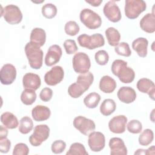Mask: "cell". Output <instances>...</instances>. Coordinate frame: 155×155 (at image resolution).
I'll return each instance as SVG.
<instances>
[{"instance_id": "6", "label": "cell", "mask_w": 155, "mask_h": 155, "mask_svg": "<svg viewBox=\"0 0 155 155\" xmlns=\"http://www.w3.org/2000/svg\"><path fill=\"white\" fill-rule=\"evenodd\" d=\"M73 68L77 73L84 74L89 71L91 67V61L89 56L84 52L76 53L72 59Z\"/></svg>"}, {"instance_id": "32", "label": "cell", "mask_w": 155, "mask_h": 155, "mask_svg": "<svg viewBox=\"0 0 155 155\" xmlns=\"http://www.w3.org/2000/svg\"><path fill=\"white\" fill-rule=\"evenodd\" d=\"M154 139L153 131L149 128L144 130L139 135L138 138L139 143L140 145L147 146L150 145Z\"/></svg>"}, {"instance_id": "2", "label": "cell", "mask_w": 155, "mask_h": 155, "mask_svg": "<svg viewBox=\"0 0 155 155\" xmlns=\"http://www.w3.org/2000/svg\"><path fill=\"white\" fill-rule=\"evenodd\" d=\"M24 51L31 68L36 70L40 69L42 66L44 55L41 47L30 41L26 44Z\"/></svg>"}, {"instance_id": "21", "label": "cell", "mask_w": 155, "mask_h": 155, "mask_svg": "<svg viewBox=\"0 0 155 155\" xmlns=\"http://www.w3.org/2000/svg\"><path fill=\"white\" fill-rule=\"evenodd\" d=\"M148 40L142 37L138 38L132 42V48L141 58H145L148 53Z\"/></svg>"}, {"instance_id": "9", "label": "cell", "mask_w": 155, "mask_h": 155, "mask_svg": "<svg viewBox=\"0 0 155 155\" xmlns=\"http://www.w3.org/2000/svg\"><path fill=\"white\" fill-rule=\"evenodd\" d=\"M73 124L76 129L85 136H88L96 128L95 123L93 120L82 116L76 117L73 120Z\"/></svg>"}, {"instance_id": "10", "label": "cell", "mask_w": 155, "mask_h": 155, "mask_svg": "<svg viewBox=\"0 0 155 155\" xmlns=\"http://www.w3.org/2000/svg\"><path fill=\"white\" fill-rule=\"evenodd\" d=\"M64 71L62 67L56 65L51 68L44 75V81L50 86H54L59 84L64 79Z\"/></svg>"}, {"instance_id": "35", "label": "cell", "mask_w": 155, "mask_h": 155, "mask_svg": "<svg viewBox=\"0 0 155 155\" xmlns=\"http://www.w3.org/2000/svg\"><path fill=\"white\" fill-rule=\"evenodd\" d=\"M42 14L43 16L47 19H51L56 16L58 10L55 5L51 3H47L42 7Z\"/></svg>"}, {"instance_id": "18", "label": "cell", "mask_w": 155, "mask_h": 155, "mask_svg": "<svg viewBox=\"0 0 155 155\" xmlns=\"http://www.w3.org/2000/svg\"><path fill=\"white\" fill-rule=\"evenodd\" d=\"M136 87L139 91L147 93L152 100H154L155 85L151 80L148 78H142L137 81Z\"/></svg>"}, {"instance_id": "47", "label": "cell", "mask_w": 155, "mask_h": 155, "mask_svg": "<svg viewBox=\"0 0 155 155\" xmlns=\"http://www.w3.org/2000/svg\"><path fill=\"white\" fill-rule=\"evenodd\" d=\"M134 154H147V150L138 149L136 151H135Z\"/></svg>"}, {"instance_id": "43", "label": "cell", "mask_w": 155, "mask_h": 155, "mask_svg": "<svg viewBox=\"0 0 155 155\" xmlns=\"http://www.w3.org/2000/svg\"><path fill=\"white\" fill-rule=\"evenodd\" d=\"M52 96L53 90L48 87L44 88L39 93V97L44 102H48L51 100Z\"/></svg>"}, {"instance_id": "36", "label": "cell", "mask_w": 155, "mask_h": 155, "mask_svg": "<svg viewBox=\"0 0 155 155\" xmlns=\"http://www.w3.org/2000/svg\"><path fill=\"white\" fill-rule=\"evenodd\" d=\"M115 52L120 56L129 57L131 54V50L128 43L122 42L119 43L114 48Z\"/></svg>"}, {"instance_id": "29", "label": "cell", "mask_w": 155, "mask_h": 155, "mask_svg": "<svg viewBox=\"0 0 155 155\" xmlns=\"http://www.w3.org/2000/svg\"><path fill=\"white\" fill-rule=\"evenodd\" d=\"M36 97L37 95L35 90L25 88L21 93V101L24 105H31L35 102Z\"/></svg>"}, {"instance_id": "19", "label": "cell", "mask_w": 155, "mask_h": 155, "mask_svg": "<svg viewBox=\"0 0 155 155\" xmlns=\"http://www.w3.org/2000/svg\"><path fill=\"white\" fill-rule=\"evenodd\" d=\"M117 96L119 101L125 104L133 102L136 99L135 90L130 87H122L117 91Z\"/></svg>"}, {"instance_id": "30", "label": "cell", "mask_w": 155, "mask_h": 155, "mask_svg": "<svg viewBox=\"0 0 155 155\" xmlns=\"http://www.w3.org/2000/svg\"><path fill=\"white\" fill-rule=\"evenodd\" d=\"M100 100L101 96L96 92H93L89 93L85 97L84 103L88 108H95L98 105Z\"/></svg>"}, {"instance_id": "12", "label": "cell", "mask_w": 155, "mask_h": 155, "mask_svg": "<svg viewBox=\"0 0 155 155\" xmlns=\"http://www.w3.org/2000/svg\"><path fill=\"white\" fill-rule=\"evenodd\" d=\"M103 12L105 16L112 22H117L121 19V12L115 1L107 2L103 8Z\"/></svg>"}, {"instance_id": "17", "label": "cell", "mask_w": 155, "mask_h": 155, "mask_svg": "<svg viewBox=\"0 0 155 155\" xmlns=\"http://www.w3.org/2000/svg\"><path fill=\"white\" fill-rule=\"evenodd\" d=\"M111 155H127V148L123 140L119 137H112L109 141Z\"/></svg>"}, {"instance_id": "23", "label": "cell", "mask_w": 155, "mask_h": 155, "mask_svg": "<svg viewBox=\"0 0 155 155\" xmlns=\"http://www.w3.org/2000/svg\"><path fill=\"white\" fill-rule=\"evenodd\" d=\"M117 86L116 81L110 76L105 75L101 78L99 81V89L105 93H113Z\"/></svg>"}, {"instance_id": "14", "label": "cell", "mask_w": 155, "mask_h": 155, "mask_svg": "<svg viewBox=\"0 0 155 155\" xmlns=\"http://www.w3.org/2000/svg\"><path fill=\"white\" fill-rule=\"evenodd\" d=\"M62 54V51L61 47L58 45L54 44L51 45L47 51L45 58V64L48 67H51L57 64Z\"/></svg>"}, {"instance_id": "33", "label": "cell", "mask_w": 155, "mask_h": 155, "mask_svg": "<svg viewBox=\"0 0 155 155\" xmlns=\"http://www.w3.org/2000/svg\"><path fill=\"white\" fill-rule=\"evenodd\" d=\"M87 90L76 82L71 84L68 88V93L72 98H78Z\"/></svg>"}, {"instance_id": "48", "label": "cell", "mask_w": 155, "mask_h": 155, "mask_svg": "<svg viewBox=\"0 0 155 155\" xmlns=\"http://www.w3.org/2000/svg\"><path fill=\"white\" fill-rule=\"evenodd\" d=\"M154 154V146H151L147 150V154Z\"/></svg>"}, {"instance_id": "15", "label": "cell", "mask_w": 155, "mask_h": 155, "mask_svg": "<svg viewBox=\"0 0 155 155\" xmlns=\"http://www.w3.org/2000/svg\"><path fill=\"white\" fill-rule=\"evenodd\" d=\"M127 120V117L124 115H118L114 116L109 121L108 128L113 133H123L125 131Z\"/></svg>"}, {"instance_id": "3", "label": "cell", "mask_w": 155, "mask_h": 155, "mask_svg": "<svg viewBox=\"0 0 155 155\" xmlns=\"http://www.w3.org/2000/svg\"><path fill=\"white\" fill-rule=\"evenodd\" d=\"M78 42L81 47L89 50L101 47L105 44L104 38L100 33H94L91 36L82 34L78 37Z\"/></svg>"}, {"instance_id": "28", "label": "cell", "mask_w": 155, "mask_h": 155, "mask_svg": "<svg viewBox=\"0 0 155 155\" xmlns=\"http://www.w3.org/2000/svg\"><path fill=\"white\" fill-rule=\"evenodd\" d=\"M94 81V76L92 73L88 71L87 73L81 74L76 79V82L82 86L86 90H88L92 85Z\"/></svg>"}, {"instance_id": "44", "label": "cell", "mask_w": 155, "mask_h": 155, "mask_svg": "<svg viewBox=\"0 0 155 155\" xmlns=\"http://www.w3.org/2000/svg\"><path fill=\"white\" fill-rule=\"evenodd\" d=\"M11 147V142L7 137L0 139V151L2 153H7Z\"/></svg>"}, {"instance_id": "27", "label": "cell", "mask_w": 155, "mask_h": 155, "mask_svg": "<svg viewBox=\"0 0 155 155\" xmlns=\"http://www.w3.org/2000/svg\"><path fill=\"white\" fill-rule=\"evenodd\" d=\"M116 104L114 100L106 99L103 101L100 106V112L105 116H108L113 114L116 110Z\"/></svg>"}, {"instance_id": "37", "label": "cell", "mask_w": 155, "mask_h": 155, "mask_svg": "<svg viewBox=\"0 0 155 155\" xmlns=\"http://www.w3.org/2000/svg\"><path fill=\"white\" fill-rule=\"evenodd\" d=\"M80 28L79 25L73 21H70L66 22L64 27V30L67 35L74 36H76L79 31Z\"/></svg>"}, {"instance_id": "42", "label": "cell", "mask_w": 155, "mask_h": 155, "mask_svg": "<svg viewBox=\"0 0 155 155\" xmlns=\"http://www.w3.org/2000/svg\"><path fill=\"white\" fill-rule=\"evenodd\" d=\"M29 153V148L28 146L24 143H17L13 151V155H27Z\"/></svg>"}, {"instance_id": "26", "label": "cell", "mask_w": 155, "mask_h": 155, "mask_svg": "<svg viewBox=\"0 0 155 155\" xmlns=\"http://www.w3.org/2000/svg\"><path fill=\"white\" fill-rule=\"evenodd\" d=\"M105 34L108 41V43L110 46L116 47L118 45L120 39V34L119 31L114 27H110L106 29Z\"/></svg>"}, {"instance_id": "39", "label": "cell", "mask_w": 155, "mask_h": 155, "mask_svg": "<svg viewBox=\"0 0 155 155\" xmlns=\"http://www.w3.org/2000/svg\"><path fill=\"white\" fill-rule=\"evenodd\" d=\"M94 59L98 65H105L109 61V56L105 50H99L95 53Z\"/></svg>"}, {"instance_id": "31", "label": "cell", "mask_w": 155, "mask_h": 155, "mask_svg": "<svg viewBox=\"0 0 155 155\" xmlns=\"http://www.w3.org/2000/svg\"><path fill=\"white\" fill-rule=\"evenodd\" d=\"M33 128V122L30 117L28 116H24L21 119L19 125L18 126V130L21 133L23 134H27L30 133Z\"/></svg>"}, {"instance_id": "38", "label": "cell", "mask_w": 155, "mask_h": 155, "mask_svg": "<svg viewBox=\"0 0 155 155\" xmlns=\"http://www.w3.org/2000/svg\"><path fill=\"white\" fill-rule=\"evenodd\" d=\"M127 128L130 133L133 134H138L142 131V125L139 120L133 119L128 123Z\"/></svg>"}, {"instance_id": "1", "label": "cell", "mask_w": 155, "mask_h": 155, "mask_svg": "<svg viewBox=\"0 0 155 155\" xmlns=\"http://www.w3.org/2000/svg\"><path fill=\"white\" fill-rule=\"evenodd\" d=\"M113 74L117 76L121 82L130 84L132 82L135 78L134 71L127 66V62L124 60H114L111 67Z\"/></svg>"}, {"instance_id": "4", "label": "cell", "mask_w": 155, "mask_h": 155, "mask_svg": "<svg viewBox=\"0 0 155 155\" xmlns=\"http://www.w3.org/2000/svg\"><path fill=\"white\" fill-rule=\"evenodd\" d=\"M79 18L81 22L89 29L94 30L101 26L102 19L101 16L90 8H84L82 10Z\"/></svg>"}, {"instance_id": "11", "label": "cell", "mask_w": 155, "mask_h": 155, "mask_svg": "<svg viewBox=\"0 0 155 155\" xmlns=\"http://www.w3.org/2000/svg\"><path fill=\"white\" fill-rule=\"evenodd\" d=\"M88 144L92 151H101L104 149L105 145V138L104 134L99 131L91 132L88 135Z\"/></svg>"}, {"instance_id": "34", "label": "cell", "mask_w": 155, "mask_h": 155, "mask_svg": "<svg viewBox=\"0 0 155 155\" xmlns=\"http://www.w3.org/2000/svg\"><path fill=\"white\" fill-rule=\"evenodd\" d=\"M67 155H88V153L86 151L83 144L75 142L71 145L68 151L66 153Z\"/></svg>"}, {"instance_id": "5", "label": "cell", "mask_w": 155, "mask_h": 155, "mask_svg": "<svg viewBox=\"0 0 155 155\" xmlns=\"http://www.w3.org/2000/svg\"><path fill=\"white\" fill-rule=\"evenodd\" d=\"M147 4L143 0H126L125 1V15L130 19H134L146 10Z\"/></svg>"}, {"instance_id": "25", "label": "cell", "mask_w": 155, "mask_h": 155, "mask_svg": "<svg viewBox=\"0 0 155 155\" xmlns=\"http://www.w3.org/2000/svg\"><path fill=\"white\" fill-rule=\"evenodd\" d=\"M1 121L3 125L8 129L16 128L19 125L17 117L10 112L3 113L1 116Z\"/></svg>"}, {"instance_id": "45", "label": "cell", "mask_w": 155, "mask_h": 155, "mask_svg": "<svg viewBox=\"0 0 155 155\" xmlns=\"http://www.w3.org/2000/svg\"><path fill=\"white\" fill-rule=\"evenodd\" d=\"M0 139L5 138L7 137L8 135V130L6 127H3L2 125H1L0 127Z\"/></svg>"}, {"instance_id": "40", "label": "cell", "mask_w": 155, "mask_h": 155, "mask_svg": "<svg viewBox=\"0 0 155 155\" xmlns=\"http://www.w3.org/2000/svg\"><path fill=\"white\" fill-rule=\"evenodd\" d=\"M64 47L68 54H72L76 53L78 50L76 43L73 39L65 40L64 42Z\"/></svg>"}, {"instance_id": "24", "label": "cell", "mask_w": 155, "mask_h": 155, "mask_svg": "<svg viewBox=\"0 0 155 155\" xmlns=\"http://www.w3.org/2000/svg\"><path fill=\"white\" fill-rule=\"evenodd\" d=\"M30 42H33L39 47H42L46 41V33L41 28H34L30 33Z\"/></svg>"}, {"instance_id": "46", "label": "cell", "mask_w": 155, "mask_h": 155, "mask_svg": "<svg viewBox=\"0 0 155 155\" xmlns=\"http://www.w3.org/2000/svg\"><path fill=\"white\" fill-rule=\"evenodd\" d=\"M85 2L91 6L93 7H99L101 4L102 2V0H91V1H85Z\"/></svg>"}, {"instance_id": "16", "label": "cell", "mask_w": 155, "mask_h": 155, "mask_svg": "<svg viewBox=\"0 0 155 155\" xmlns=\"http://www.w3.org/2000/svg\"><path fill=\"white\" fill-rule=\"evenodd\" d=\"M41 84V80L39 76L33 73H27L24 74L22 78V85L24 88L33 90H38Z\"/></svg>"}, {"instance_id": "22", "label": "cell", "mask_w": 155, "mask_h": 155, "mask_svg": "<svg viewBox=\"0 0 155 155\" xmlns=\"http://www.w3.org/2000/svg\"><path fill=\"white\" fill-rule=\"evenodd\" d=\"M140 28L148 33L155 31V15L154 13L146 14L140 21Z\"/></svg>"}, {"instance_id": "13", "label": "cell", "mask_w": 155, "mask_h": 155, "mask_svg": "<svg viewBox=\"0 0 155 155\" xmlns=\"http://www.w3.org/2000/svg\"><path fill=\"white\" fill-rule=\"evenodd\" d=\"M16 78V70L11 64H4L0 71V81L3 85L12 84Z\"/></svg>"}, {"instance_id": "20", "label": "cell", "mask_w": 155, "mask_h": 155, "mask_svg": "<svg viewBox=\"0 0 155 155\" xmlns=\"http://www.w3.org/2000/svg\"><path fill=\"white\" fill-rule=\"evenodd\" d=\"M51 115L50 108L46 106L38 105L31 110L33 119L36 122H42L48 119Z\"/></svg>"}, {"instance_id": "7", "label": "cell", "mask_w": 155, "mask_h": 155, "mask_svg": "<svg viewBox=\"0 0 155 155\" xmlns=\"http://www.w3.org/2000/svg\"><path fill=\"white\" fill-rule=\"evenodd\" d=\"M50 128L45 124H41L35 126L33 133L28 138L30 144L33 147L40 146L43 142L49 137Z\"/></svg>"}, {"instance_id": "8", "label": "cell", "mask_w": 155, "mask_h": 155, "mask_svg": "<svg viewBox=\"0 0 155 155\" xmlns=\"http://www.w3.org/2000/svg\"><path fill=\"white\" fill-rule=\"evenodd\" d=\"M1 16L7 23L11 25L19 24L22 19V13L20 8L13 4L5 6L2 11Z\"/></svg>"}, {"instance_id": "41", "label": "cell", "mask_w": 155, "mask_h": 155, "mask_svg": "<svg viewBox=\"0 0 155 155\" xmlns=\"http://www.w3.org/2000/svg\"><path fill=\"white\" fill-rule=\"evenodd\" d=\"M66 148V143L62 140H57L54 141L51 147V151L54 154H60L62 153Z\"/></svg>"}]
</instances>
